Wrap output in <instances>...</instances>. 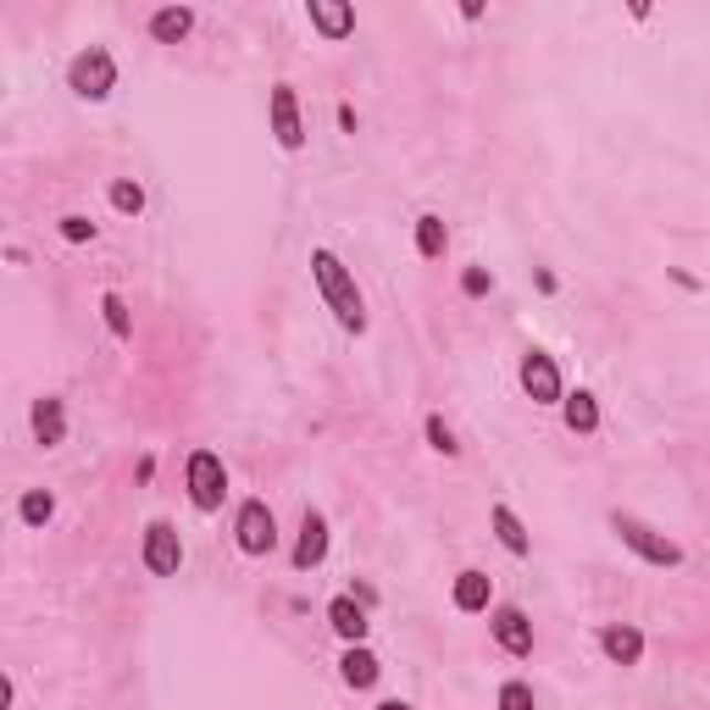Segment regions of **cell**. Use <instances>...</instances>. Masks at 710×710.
<instances>
[{"mask_svg":"<svg viewBox=\"0 0 710 710\" xmlns=\"http://www.w3.org/2000/svg\"><path fill=\"white\" fill-rule=\"evenodd\" d=\"M445 244H450L445 217H417V250H422L428 261H439V255H445Z\"/></svg>","mask_w":710,"mask_h":710,"instance_id":"20","label":"cell"},{"mask_svg":"<svg viewBox=\"0 0 710 710\" xmlns=\"http://www.w3.org/2000/svg\"><path fill=\"white\" fill-rule=\"evenodd\" d=\"M522 389H528V400H539V406H561V400H566L555 355H544V349H528V355H522Z\"/></svg>","mask_w":710,"mask_h":710,"instance_id":"5","label":"cell"},{"mask_svg":"<svg viewBox=\"0 0 710 710\" xmlns=\"http://www.w3.org/2000/svg\"><path fill=\"white\" fill-rule=\"evenodd\" d=\"M18 511H23V522H29V528H45V522H51V516H56V500H51V494H45V489H29V494H23V505H18Z\"/></svg>","mask_w":710,"mask_h":710,"instance_id":"21","label":"cell"},{"mask_svg":"<svg viewBox=\"0 0 710 710\" xmlns=\"http://www.w3.org/2000/svg\"><path fill=\"white\" fill-rule=\"evenodd\" d=\"M322 561H327V522H322L316 511H305L300 539H294V572H311V566H322Z\"/></svg>","mask_w":710,"mask_h":710,"instance_id":"10","label":"cell"},{"mask_svg":"<svg viewBox=\"0 0 710 710\" xmlns=\"http://www.w3.org/2000/svg\"><path fill=\"white\" fill-rule=\"evenodd\" d=\"M145 566H150L156 577H178L184 544H178V528H173V522H150V528H145Z\"/></svg>","mask_w":710,"mask_h":710,"instance_id":"7","label":"cell"},{"mask_svg":"<svg viewBox=\"0 0 710 710\" xmlns=\"http://www.w3.org/2000/svg\"><path fill=\"white\" fill-rule=\"evenodd\" d=\"M610 528H616V539H622L633 555H644L649 566H682V550H677L666 533H655L649 522H638V516L616 511V516H610Z\"/></svg>","mask_w":710,"mask_h":710,"instance_id":"3","label":"cell"},{"mask_svg":"<svg viewBox=\"0 0 710 710\" xmlns=\"http://www.w3.org/2000/svg\"><path fill=\"white\" fill-rule=\"evenodd\" d=\"M494 638H500V649L505 655H533V622H528V610L522 605H500L494 610Z\"/></svg>","mask_w":710,"mask_h":710,"instance_id":"8","label":"cell"},{"mask_svg":"<svg viewBox=\"0 0 710 710\" xmlns=\"http://www.w3.org/2000/svg\"><path fill=\"white\" fill-rule=\"evenodd\" d=\"M428 445H434L439 456H456V450H461V445H456V434L445 428V417H428Z\"/></svg>","mask_w":710,"mask_h":710,"instance_id":"24","label":"cell"},{"mask_svg":"<svg viewBox=\"0 0 710 710\" xmlns=\"http://www.w3.org/2000/svg\"><path fill=\"white\" fill-rule=\"evenodd\" d=\"M311 278H316V289H322V300H327V311L338 316L344 333H367V300H362V289H355V278L344 272V261L333 250H311Z\"/></svg>","mask_w":710,"mask_h":710,"instance_id":"1","label":"cell"},{"mask_svg":"<svg viewBox=\"0 0 710 710\" xmlns=\"http://www.w3.org/2000/svg\"><path fill=\"white\" fill-rule=\"evenodd\" d=\"M378 710H411V704H406V699H384Z\"/></svg>","mask_w":710,"mask_h":710,"instance_id":"28","label":"cell"},{"mask_svg":"<svg viewBox=\"0 0 710 710\" xmlns=\"http://www.w3.org/2000/svg\"><path fill=\"white\" fill-rule=\"evenodd\" d=\"M67 90H73L79 101H106V95L117 90V62H112V51H106V45L79 51L73 67H67Z\"/></svg>","mask_w":710,"mask_h":710,"instance_id":"2","label":"cell"},{"mask_svg":"<svg viewBox=\"0 0 710 710\" xmlns=\"http://www.w3.org/2000/svg\"><path fill=\"white\" fill-rule=\"evenodd\" d=\"M311 23L322 40H344L355 29V12L344 7V0H311Z\"/></svg>","mask_w":710,"mask_h":710,"instance_id":"13","label":"cell"},{"mask_svg":"<svg viewBox=\"0 0 710 710\" xmlns=\"http://www.w3.org/2000/svg\"><path fill=\"white\" fill-rule=\"evenodd\" d=\"M233 533H239V550H244V555H272V544H278V522H272L267 500H244V505H239Z\"/></svg>","mask_w":710,"mask_h":710,"instance_id":"6","label":"cell"},{"mask_svg":"<svg viewBox=\"0 0 710 710\" xmlns=\"http://www.w3.org/2000/svg\"><path fill=\"white\" fill-rule=\"evenodd\" d=\"M112 206H117L123 217H139V211H145V189H139L134 178H117V184H112Z\"/></svg>","mask_w":710,"mask_h":710,"instance_id":"22","label":"cell"},{"mask_svg":"<svg viewBox=\"0 0 710 710\" xmlns=\"http://www.w3.org/2000/svg\"><path fill=\"white\" fill-rule=\"evenodd\" d=\"M494 599V577L489 572H461L456 577V610H489Z\"/></svg>","mask_w":710,"mask_h":710,"instance_id":"16","label":"cell"},{"mask_svg":"<svg viewBox=\"0 0 710 710\" xmlns=\"http://www.w3.org/2000/svg\"><path fill=\"white\" fill-rule=\"evenodd\" d=\"M189 29H195V12H189V7H161V12L150 18V40H161V45H178Z\"/></svg>","mask_w":710,"mask_h":710,"instance_id":"17","label":"cell"},{"mask_svg":"<svg viewBox=\"0 0 710 710\" xmlns=\"http://www.w3.org/2000/svg\"><path fill=\"white\" fill-rule=\"evenodd\" d=\"M599 649H605L616 666H638V660H644V633L616 622V627H605V633H599Z\"/></svg>","mask_w":710,"mask_h":710,"instance_id":"12","label":"cell"},{"mask_svg":"<svg viewBox=\"0 0 710 710\" xmlns=\"http://www.w3.org/2000/svg\"><path fill=\"white\" fill-rule=\"evenodd\" d=\"M494 289V278L483 272V267H467V278H461V294H489Z\"/></svg>","mask_w":710,"mask_h":710,"instance_id":"27","label":"cell"},{"mask_svg":"<svg viewBox=\"0 0 710 710\" xmlns=\"http://www.w3.org/2000/svg\"><path fill=\"white\" fill-rule=\"evenodd\" d=\"M489 522H494V533H500V544H505L511 555H528V550H533V539H528V528H522V516H516L511 505H494Z\"/></svg>","mask_w":710,"mask_h":710,"instance_id":"18","label":"cell"},{"mask_svg":"<svg viewBox=\"0 0 710 710\" xmlns=\"http://www.w3.org/2000/svg\"><path fill=\"white\" fill-rule=\"evenodd\" d=\"M62 239L67 244H84V239H95V222L90 217H62Z\"/></svg>","mask_w":710,"mask_h":710,"instance_id":"26","label":"cell"},{"mask_svg":"<svg viewBox=\"0 0 710 710\" xmlns=\"http://www.w3.org/2000/svg\"><path fill=\"white\" fill-rule=\"evenodd\" d=\"M272 134H278V145H283V150H300V145H305L300 101H294V90H289V84H278V90H272Z\"/></svg>","mask_w":710,"mask_h":710,"instance_id":"9","label":"cell"},{"mask_svg":"<svg viewBox=\"0 0 710 710\" xmlns=\"http://www.w3.org/2000/svg\"><path fill=\"white\" fill-rule=\"evenodd\" d=\"M500 710H533V688L528 682H505L500 688Z\"/></svg>","mask_w":710,"mask_h":710,"instance_id":"25","label":"cell"},{"mask_svg":"<svg viewBox=\"0 0 710 710\" xmlns=\"http://www.w3.org/2000/svg\"><path fill=\"white\" fill-rule=\"evenodd\" d=\"M222 494H228L222 456L195 450V456H189V500H195V511H217V505H222Z\"/></svg>","mask_w":710,"mask_h":710,"instance_id":"4","label":"cell"},{"mask_svg":"<svg viewBox=\"0 0 710 710\" xmlns=\"http://www.w3.org/2000/svg\"><path fill=\"white\" fill-rule=\"evenodd\" d=\"M327 622H333V633H338L344 644H362V638H367V627H373V622H367V610L355 605V599H333V605H327Z\"/></svg>","mask_w":710,"mask_h":710,"instance_id":"14","label":"cell"},{"mask_svg":"<svg viewBox=\"0 0 710 710\" xmlns=\"http://www.w3.org/2000/svg\"><path fill=\"white\" fill-rule=\"evenodd\" d=\"M561 411H566V428H572V434H594V428H599V400H594L588 389L566 395V400H561Z\"/></svg>","mask_w":710,"mask_h":710,"instance_id":"19","label":"cell"},{"mask_svg":"<svg viewBox=\"0 0 710 710\" xmlns=\"http://www.w3.org/2000/svg\"><path fill=\"white\" fill-rule=\"evenodd\" d=\"M34 439H40L45 450H56V445L67 439V411H62V400H56V395L34 400Z\"/></svg>","mask_w":710,"mask_h":710,"instance_id":"11","label":"cell"},{"mask_svg":"<svg viewBox=\"0 0 710 710\" xmlns=\"http://www.w3.org/2000/svg\"><path fill=\"white\" fill-rule=\"evenodd\" d=\"M338 671H344V682H349V688H373L384 666H378V655H373V649L349 644V649H344V660H338Z\"/></svg>","mask_w":710,"mask_h":710,"instance_id":"15","label":"cell"},{"mask_svg":"<svg viewBox=\"0 0 710 710\" xmlns=\"http://www.w3.org/2000/svg\"><path fill=\"white\" fill-rule=\"evenodd\" d=\"M101 311H106V327L117 333V338H128L134 327H128V305H123V294H101Z\"/></svg>","mask_w":710,"mask_h":710,"instance_id":"23","label":"cell"}]
</instances>
